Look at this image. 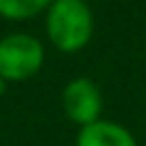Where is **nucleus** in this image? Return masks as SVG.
<instances>
[{"label":"nucleus","mask_w":146,"mask_h":146,"mask_svg":"<svg viewBox=\"0 0 146 146\" xmlns=\"http://www.w3.org/2000/svg\"><path fill=\"white\" fill-rule=\"evenodd\" d=\"M46 34L59 52H78L94 36V14L87 0H52L46 9Z\"/></svg>","instance_id":"obj_1"},{"label":"nucleus","mask_w":146,"mask_h":146,"mask_svg":"<svg viewBox=\"0 0 146 146\" xmlns=\"http://www.w3.org/2000/svg\"><path fill=\"white\" fill-rule=\"evenodd\" d=\"M46 59L43 43L27 32H11L0 39V78L25 82L34 78Z\"/></svg>","instance_id":"obj_2"},{"label":"nucleus","mask_w":146,"mask_h":146,"mask_svg":"<svg viewBox=\"0 0 146 146\" xmlns=\"http://www.w3.org/2000/svg\"><path fill=\"white\" fill-rule=\"evenodd\" d=\"M62 110L64 116L78 128L89 125L103 114V94L91 78H73L62 89Z\"/></svg>","instance_id":"obj_3"},{"label":"nucleus","mask_w":146,"mask_h":146,"mask_svg":"<svg viewBox=\"0 0 146 146\" xmlns=\"http://www.w3.org/2000/svg\"><path fill=\"white\" fill-rule=\"evenodd\" d=\"M75 146H137V139L123 123L98 119L78 128Z\"/></svg>","instance_id":"obj_4"},{"label":"nucleus","mask_w":146,"mask_h":146,"mask_svg":"<svg viewBox=\"0 0 146 146\" xmlns=\"http://www.w3.org/2000/svg\"><path fill=\"white\" fill-rule=\"evenodd\" d=\"M52 0H0V16L7 21H27L46 11Z\"/></svg>","instance_id":"obj_5"},{"label":"nucleus","mask_w":146,"mask_h":146,"mask_svg":"<svg viewBox=\"0 0 146 146\" xmlns=\"http://www.w3.org/2000/svg\"><path fill=\"white\" fill-rule=\"evenodd\" d=\"M7 84H9V82H7V80H2V78H0V96H2V94H5V91H7Z\"/></svg>","instance_id":"obj_6"}]
</instances>
